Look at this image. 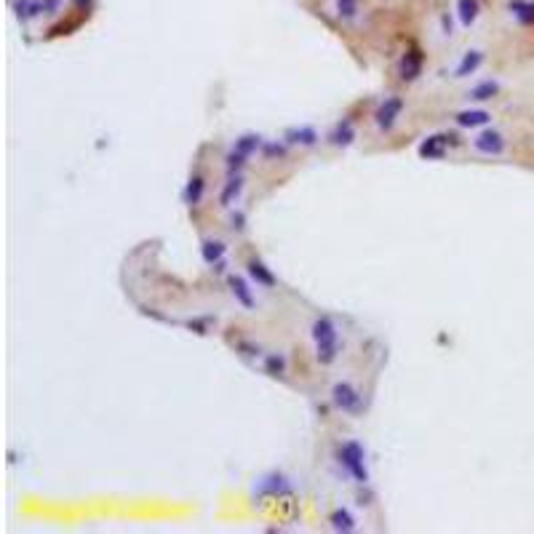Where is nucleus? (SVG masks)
<instances>
[{
	"label": "nucleus",
	"instance_id": "obj_1",
	"mask_svg": "<svg viewBox=\"0 0 534 534\" xmlns=\"http://www.w3.org/2000/svg\"><path fill=\"white\" fill-rule=\"evenodd\" d=\"M310 337H313V345H315V358L321 366H331L337 358H339V326L331 315H318L310 326Z\"/></svg>",
	"mask_w": 534,
	"mask_h": 534
},
{
	"label": "nucleus",
	"instance_id": "obj_2",
	"mask_svg": "<svg viewBox=\"0 0 534 534\" xmlns=\"http://www.w3.org/2000/svg\"><path fill=\"white\" fill-rule=\"evenodd\" d=\"M337 462L345 468V473H348L355 484H361V486L369 484V478H371L369 462H366V449H364L361 441L350 438L345 444H339V449H337Z\"/></svg>",
	"mask_w": 534,
	"mask_h": 534
},
{
	"label": "nucleus",
	"instance_id": "obj_3",
	"mask_svg": "<svg viewBox=\"0 0 534 534\" xmlns=\"http://www.w3.org/2000/svg\"><path fill=\"white\" fill-rule=\"evenodd\" d=\"M331 404H334V409H339L342 414H350V417H358L361 411H364V393L358 390L350 379H339V382H334V388H331Z\"/></svg>",
	"mask_w": 534,
	"mask_h": 534
},
{
	"label": "nucleus",
	"instance_id": "obj_4",
	"mask_svg": "<svg viewBox=\"0 0 534 534\" xmlns=\"http://www.w3.org/2000/svg\"><path fill=\"white\" fill-rule=\"evenodd\" d=\"M254 492L259 500H294V486H291V481H288L284 473H267L262 475L259 481H257V486H254Z\"/></svg>",
	"mask_w": 534,
	"mask_h": 534
},
{
	"label": "nucleus",
	"instance_id": "obj_5",
	"mask_svg": "<svg viewBox=\"0 0 534 534\" xmlns=\"http://www.w3.org/2000/svg\"><path fill=\"white\" fill-rule=\"evenodd\" d=\"M404 107H406V102H404L401 97H395V94H393V97H385V99L379 102V107H377V112H374V123H377V128H379V131H390L393 126L398 123Z\"/></svg>",
	"mask_w": 534,
	"mask_h": 534
},
{
	"label": "nucleus",
	"instance_id": "obj_6",
	"mask_svg": "<svg viewBox=\"0 0 534 534\" xmlns=\"http://www.w3.org/2000/svg\"><path fill=\"white\" fill-rule=\"evenodd\" d=\"M227 246L225 241H219V238H206L204 244H201V257H204V262L211 270H225L227 267Z\"/></svg>",
	"mask_w": 534,
	"mask_h": 534
},
{
	"label": "nucleus",
	"instance_id": "obj_7",
	"mask_svg": "<svg viewBox=\"0 0 534 534\" xmlns=\"http://www.w3.org/2000/svg\"><path fill=\"white\" fill-rule=\"evenodd\" d=\"M227 286H230V294H233V299L241 305L244 310H254L257 308V299H254V294H251V286H248V281L244 275H227Z\"/></svg>",
	"mask_w": 534,
	"mask_h": 534
},
{
	"label": "nucleus",
	"instance_id": "obj_8",
	"mask_svg": "<svg viewBox=\"0 0 534 534\" xmlns=\"http://www.w3.org/2000/svg\"><path fill=\"white\" fill-rule=\"evenodd\" d=\"M473 147H475L481 155H502V150H505V137H502L500 131H494V128H486V131H481V134L473 139Z\"/></svg>",
	"mask_w": 534,
	"mask_h": 534
},
{
	"label": "nucleus",
	"instance_id": "obj_9",
	"mask_svg": "<svg viewBox=\"0 0 534 534\" xmlns=\"http://www.w3.org/2000/svg\"><path fill=\"white\" fill-rule=\"evenodd\" d=\"M318 139H321V134L313 126H291L284 134V142L288 147H315Z\"/></svg>",
	"mask_w": 534,
	"mask_h": 534
},
{
	"label": "nucleus",
	"instance_id": "obj_10",
	"mask_svg": "<svg viewBox=\"0 0 534 534\" xmlns=\"http://www.w3.org/2000/svg\"><path fill=\"white\" fill-rule=\"evenodd\" d=\"M422 64H425V57H422V51L419 48H409L406 54H404V59H401V67H398V75H401V81H417L419 75H422Z\"/></svg>",
	"mask_w": 534,
	"mask_h": 534
},
{
	"label": "nucleus",
	"instance_id": "obj_11",
	"mask_svg": "<svg viewBox=\"0 0 534 534\" xmlns=\"http://www.w3.org/2000/svg\"><path fill=\"white\" fill-rule=\"evenodd\" d=\"M449 134H433L425 142L419 144V158H428V161H441L449 150Z\"/></svg>",
	"mask_w": 534,
	"mask_h": 534
},
{
	"label": "nucleus",
	"instance_id": "obj_12",
	"mask_svg": "<svg viewBox=\"0 0 534 534\" xmlns=\"http://www.w3.org/2000/svg\"><path fill=\"white\" fill-rule=\"evenodd\" d=\"M355 137H358V131H355L353 118H342V121H337L334 128L329 131V142L334 144V147H350V144L355 142Z\"/></svg>",
	"mask_w": 534,
	"mask_h": 534
},
{
	"label": "nucleus",
	"instance_id": "obj_13",
	"mask_svg": "<svg viewBox=\"0 0 534 534\" xmlns=\"http://www.w3.org/2000/svg\"><path fill=\"white\" fill-rule=\"evenodd\" d=\"M246 273H248V278H251L257 286L273 288L275 284H278V278L270 273V267H267L262 259H248V262H246Z\"/></svg>",
	"mask_w": 534,
	"mask_h": 534
},
{
	"label": "nucleus",
	"instance_id": "obj_14",
	"mask_svg": "<svg viewBox=\"0 0 534 534\" xmlns=\"http://www.w3.org/2000/svg\"><path fill=\"white\" fill-rule=\"evenodd\" d=\"M241 192H244V177H241V171L238 174H227V182L222 187V192H219V206L230 208V206L241 198Z\"/></svg>",
	"mask_w": 534,
	"mask_h": 534
},
{
	"label": "nucleus",
	"instance_id": "obj_15",
	"mask_svg": "<svg viewBox=\"0 0 534 534\" xmlns=\"http://www.w3.org/2000/svg\"><path fill=\"white\" fill-rule=\"evenodd\" d=\"M454 121L462 128H478V126L492 123V112H486V110H462V112L454 115Z\"/></svg>",
	"mask_w": 534,
	"mask_h": 534
},
{
	"label": "nucleus",
	"instance_id": "obj_16",
	"mask_svg": "<svg viewBox=\"0 0 534 534\" xmlns=\"http://www.w3.org/2000/svg\"><path fill=\"white\" fill-rule=\"evenodd\" d=\"M204 195H206V179L204 177H198V174L190 177L185 190H182V201H185V206H198L204 201Z\"/></svg>",
	"mask_w": 534,
	"mask_h": 534
},
{
	"label": "nucleus",
	"instance_id": "obj_17",
	"mask_svg": "<svg viewBox=\"0 0 534 534\" xmlns=\"http://www.w3.org/2000/svg\"><path fill=\"white\" fill-rule=\"evenodd\" d=\"M329 524L334 532H342V534H350L358 529V521H355V515L350 513L348 508H337V511L329 515Z\"/></svg>",
	"mask_w": 534,
	"mask_h": 534
},
{
	"label": "nucleus",
	"instance_id": "obj_18",
	"mask_svg": "<svg viewBox=\"0 0 534 534\" xmlns=\"http://www.w3.org/2000/svg\"><path fill=\"white\" fill-rule=\"evenodd\" d=\"M481 64H484V54H481V51H468V54L459 59V64H457L454 78H471Z\"/></svg>",
	"mask_w": 534,
	"mask_h": 534
},
{
	"label": "nucleus",
	"instance_id": "obj_19",
	"mask_svg": "<svg viewBox=\"0 0 534 534\" xmlns=\"http://www.w3.org/2000/svg\"><path fill=\"white\" fill-rule=\"evenodd\" d=\"M500 94V83L497 81H481L475 83L471 91H468V99L471 102H486V99H494Z\"/></svg>",
	"mask_w": 534,
	"mask_h": 534
},
{
	"label": "nucleus",
	"instance_id": "obj_20",
	"mask_svg": "<svg viewBox=\"0 0 534 534\" xmlns=\"http://www.w3.org/2000/svg\"><path fill=\"white\" fill-rule=\"evenodd\" d=\"M265 147V139L259 137V134H244V137H238L235 142H233V150H238V152H244L246 158H251L257 150H262Z\"/></svg>",
	"mask_w": 534,
	"mask_h": 534
},
{
	"label": "nucleus",
	"instance_id": "obj_21",
	"mask_svg": "<svg viewBox=\"0 0 534 534\" xmlns=\"http://www.w3.org/2000/svg\"><path fill=\"white\" fill-rule=\"evenodd\" d=\"M511 14L521 24L534 27V3H529V0H511Z\"/></svg>",
	"mask_w": 534,
	"mask_h": 534
},
{
	"label": "nucleus",
	"instance_id": "obj_22",
	"mask_svg": "<svg viewBox=\"0 0 534 534\" xmlns=\"http://www.w3.org/2000/svg\"><path fill=\"white\" fill-rule=\"evenodd\" d=\"M262 369H265L270 377H284V371H286V358H284L281 353H265Z\"/></svg>",
	"mask_w": 534,
	"mask_h": 534
},
{
	"label": "nucleus",
	"instance_id": "obj_23",
	"mask_svg": "<svg viewBox=\"0 0 534 534\" xmlns=\"http://www.w3.org/2000/svg\"><path fill=\"white\" fill-rule=\"evenodd\" d=\"M214 318L211 315H195V318H190V321H185V326L190 331H195V334H201V337H206V334H211V329H214Z\"/></svg>",
	"mask_w": 534,
	"mask_h": 534
},
{
	"label": "nucleus",
	"instance_id": "obj_24",
	"mask_svg": "<svg viewBox=\"0 0 534 534\" xmlns=\"http://www.w3.org/2000/svg\"><path fill=\"white\" fill-rule=\"evenodd\" d=\"M478 17V0H459V21L462 27H471Z\"/></svg>",
	"mask_w": 534,
	"mask_h": 534
},
{
	"label": "nucleus",
	"instance_id": "obj_25",
	"mask_svg": "<svg viewBox=\"0 0 534 534\" xmlns=\"http://www.w3.org/2000/svg\"><path fill=\"white\" fill-rule=\"evenodd\" d=\"M235 350H238L244 358H254V361L265 358L262 348H259V345H254V342H248V339H238V342H235Z\"/></svg>",
	"mask_w": 534,
	"mask_h": 534
},
{
	"label": "nucleus",
	"instance_id": "obj_26",
	"mask_svg": "<svg viewBox=\"0 0 534 534\" xmlns=\"http://www.w3.org/2000/svg\"><path fill=\"white\" fill-rule=\"evenodd\" d=\"M262 152H265L267 158H281V155L286 152V142H284V144H281V142H265Z\"/></svg>",
	"mask_w": 534,
	"mask_h": 534
},
{
	"label": "nucleus",
	"instance_id": "obj_27",
	"mask_svg": "<svg viewBox=\"0 0 534 534\" xmlns=\"http://www.w3.org/2000/svg\"><path fill=\"white\" fill-rule=\"evenodd\" d=\"M230 227H233V230H238V233L246 227V214H244L241 208H238V211H233V217H230Z\"/></svg>",
	"mask_w": 534,
	"mask_h": 534
}]
</instances>
